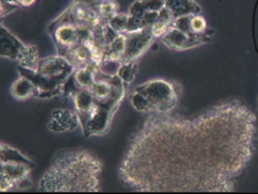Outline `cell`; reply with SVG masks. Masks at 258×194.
Wrapping results in <instances>:
<instances>
[{
    "label": "cell",
    "instance_id": "cell-1",
    "mask_svg": "<svg viewBox=\"0 0 258 194\" xmlns=\"http://www.w3.org/2000/svg\"><path fill=\"white\" fill-rule=\"evenodd\" d=\"M258 148V123L241 100L197 116L151 113L132 137L119 179L139 192H232Z\"/></svg>",
    "mask_w": 258,
    "mask_h": 194
},
{
    "label": "cell",
    "instance_id": "cell-2",
    "mask_svg": "<svg viewBox=\"0 0 258 194\" xmlns=\"http://www.w3.org/2000/svg\"><path fill=\"white\" fill-rule=\"evenodd\" d=\"M102 162L87 150H64L55 155L44 173L41 192H99Z\"/></svg>",
    "mask_w": 258,
    "mask_h": 194
},
{
    "label": "cell",
    "instance_id": "cell-3",
    "mask_svg": "<svg viewBox=\"0 0 258 194\" xmlns=\"http://www.w3.org/2000/svg\"><path fill=\"white\" fill-rule=\"evenodd\" d=\"M35 164L17 149L2 143L0 147V191L28 189Z\"/></svg>",
    "mask_w": 258,
    "mask_h": 194
},
{
    "label": "cell",
    "instance_id": "cell-4",
    "mask_svg": "<svg viewBox=\"0 0 258 194\" xmlns=\"http://www.w3.org/2000/svg\"><path fill=\"white\" fill-rule=\"evenodd\" d=\"M149 103V114L171 113L178 105L182 95L179 83L163 79L148 81L136 88Z\"/></svg>",
    "mask_w": 258,
    "mask_h": 194
},
{
    "label": "cell",
    "instance_id": "cell-5",
    "mask_svg": "<svg viewBox=\"0 0 258 194\" xmlns=\"http://www.w3.org/2000/svg\"><path fill=\"white\" fill-rule=\"evenodd\" d=\"M126 90L127 88L124 84H121L109 99L104 101L95 100L89 118L86 124L82 126L86 138L102 137L110 131L113 117L125 98Z\"/></svg>",
    "mask_w": 258,
    "mask_h": 194
},
{
    "label": "cell",
    "instance_id": "cell-6",
    "mask_svg": "<svg viewBox=\"0 0 258 194\" xmlns=\"http://www.w3.org/2000/svg\"><path fill=\"white\" fill-rule=\"evenodd\" d=\"M0 56L17 60L20 67L30 70H36L40 61L37 46L25 45L3 25L0 28Z\"/></svg>",
    "mask_w": 258,
    "mask_h": 194
},
{
    "label": "cell",
    "instance_id": "cell-7",
    "mask_svg": "<svg viewBox=\"0 0 258 194\" xmlns=\"http://www.w3.org/2000/svg\"><path fill=\"white\" fill-rule=\"evenodd\" d=\"M99 3L100 0H74L71 6L50 25L71 24L75 27L94 30L105 21L98 11Z\"/></svg>",
    "mask_w": 258,
    "mask_h": 194
},
{
    "label": "cell",
    "instance_id": "cell-8",
    "mask_svg": "<svg viewBox=\"0 0 258 194\" xmlns=\"http://www.w3.org/2000/svg\"><path fill=\"white\" fill-rule=\"evenodd\" d=\"M213 30H208L203 34H186L174 27H171L161 38L162 43L170 50L180 52L200 47L212 41Z\"/></svg>",
    "mask_w": 258,
    "mask_h": 194
},
{
    "label": "cell",
    "instance_id": "cell-9",
    "mask_svg": "<svg viewBox=\"0 0 258 194\" xmlns=\"http://www.w3.org/2000/svg\"><path fill=\"white\" fill-rule=\"evenodd\" d=\"M125 35V50L120 60L121 63L136 62L148 51L154 42L150 28L136 32L124 33Z\"/></svg>",
    "mask_w": 258,
    "mask_h": 194
},
{
    "label": "cell",
    "instance_id": "cell-10",
    "mask_svg": "<svg viewBox=\"0 0 258 194\" xmlns=\"http://www.w3.org/2000/svg\"><path fill=\"white\" fill-rule=\"evenodd\" d=\"M36 71L43 77L64 85L76 70L66 57L57 55L40 59Z\"/></svg>",
    "mask_w": 258,
    "mask_h": 194
},
{
    "label": "cell",
    "instance_id": "cell-11",
    "mask_svg": "<svg viewBox=\"0 0 258 194\" xmlns=\"http://www.w3.org/2000/svg\"><path fill=\"white\" fill-rule=\"evenodd\" d=\"M48 31L54 41L58 55L66 56L69 51L82 44L77 27L71 24L49 25Z\"/></svg>",
    "mask_w": 258,
    "mask_h": 194
},
{
    "label": "cell",
    "instance_id": "cell-12",
    "mask_svg": "<svg viewBox=\"0 0 258 194\" xmlns=\"http://www.w3.org/2000/svg\"><path fill=\"white\" fill-rule=\"evenodd\" d=\"M21 76L29 79L36 88V98L51 99L62 95L63 84L49 80L40 75L36 70H30L23 67L18 68Z\"/></svg>",
    "mask_w": 258,
    "mask_h": 194
},
{
    "label": "cell",
    "instance_id": "cell-13",
    "mask_svg": "<svg viewBox=\"0 0 258 194\" xmlns=\"http://www.w3.org/2000/svg\"><path fill=\"white\" fill-rule=\"evenodd\" d=\"M72 100L75 105V110L80 118L81 126H84L94 107L95 98L90 90L81 89L73 95Z\"/></svg>",
    "mask_w": 258,
    "mask_h": 194
},
{
    "label": "cell",
    "instance_id": "cell-14",
    "mask_svg": "<svg viewBox=\"0 0 258 194\" xmlns=\"http://www.w3.org/2000/svg\"><path fill=\"white\" fill-rule=\"evenodd\" d=\"M165 8L170 11L174 19L202 13V8L196 0H165Z\"/></svg>",
    "mask_w": 258,
    "mask_h": 194
},
{
    "label": "cell",
    "instance_id": "cell-15",
    "mask_svg": "<svg viewBox=\"0 0 258 194\" xmlns=\"http://www.w3.org/2000/svg\"><path fill=\"white\" fill-rule=\"evenodd\" d=\"M100 72L99 64L92 61L86 68L75 71L73 74L74 80L80 89L90 90L97 80V75Z\"/></svg>",
    "mask_w": 258,
    "mask_h": 194
},
{
    "label": "cell",
    "instance_id": "cell-16",
    "mask_svg": "<svg viewBox=\"0 0 258 194\" xmlns=\"http://www.w3.org/2000/svg\"><path fill=\"white\" fill-rule=\"evenodd\" d=\"M165 8V0H137L129 8L128 16L143 18L148 13H160Z\"/></svg>",
    "mask_w": 258,
    "mask_h": 194
},
{
    "label": "cell",
    "instance_id": "cell-17",
    "mask_svg": "<svg viewBox=\"0 0 258 194\" xmlns=\"http://www.w3.org/2000/svg\"><path fill=\"white\" fill-rule=\"evenodd\" d=\"M63 57H66L72 63V66L75 68L76 71L86 68L93 61L90 51L85 44H80L76 46Z\"/></svg>",
    "mask_w": 258,
    "mask_h": 194
},
{
    "label": "cell",
    "instance_id": "cell-18",
    "mask_svg": "<svg viewBox=\"0 0 258 194\" xmlns=\"http://www.w3.org/2000/svg\"><path fill=\"white\" fill-rule=\"evenodd\" d=\"M11 94L15 99L25 101L32 97H36V88L29 79L21 76L12 85Z\"/></svg>",
    "mask_w": 258,
    "mask_h": 194
},
{
    "label": "cell",
    "instance_id": "cell-19",
    "mask_svg": "<svg viewBox=\"0 0 258 194\" xmlns=\"http://www.w3.org/2000/svg\"><path fill=\"white\" fill-rule=\"evenodd\" d=\"M52 119L56 120L66 132L75 131L81 125L80 118L77 112H73L68 109H56L52 112Z\"/></svg>",
    "mask_w": 258,
    "mask_h": 194
},
{
    "label": "cell",
    "instance_id": "cell-20",
    "mask_svg": "<svg viewBox=\"0 0 258 194\" xmlns=\"http://www.w3.org/2000/svg\"><path fill=\"white\" fill-rule=\"evenodd\" d=\"M174 20L175 19L169 10H167L166 8L162 9V11L159 13L156 22L150 27V30L155 39L161 38L172 27Z\"/></svg>",
    "mask_w": 258,
    "mask_h": 194
},
{
    "label": "cell",
    "instance_id": "cell-21",
    "mask_svg": "<svg viewBox=\"0 0 258 194\" xmlns=\"http://www.w3.org/2000/svg\"><path fill=\"white\" fill-rule=\"evenodd\" d=\"M125 50V35L120 34L107 48L105 49V59L120 61Z\"/></svg>",
    "mask_w": 258,
    "mask_h": 194
},
{
    "label": "cell",
    "instance_id": "cell-22",
    "mask_svg": "<svg viewBox=\"0 0 258 194\" xmlns=\"http://www.w3.org/2000/svg\"><path fill=\"white\" fill-rule=\"evenodd\" d=\"M138 75V61L121 63V66L117 72V77L122 81L124 86L128 88L131 86Z\"/></svg>",
    "mask_w": 258,
    "mask_h": 194
},
{
    "label": "cell",
    "instance_id": "cell-23",
    "mask_svg": "<svg viewBox=\"0 0 258 194\" xmlns=\"http://www.w3.org/2000/svg\"><path fill=\"white\" fill-rule=\"evenodd\" d=\"M119 9H120V6L116 0H100L99 6H98V11L101 18L108 22L114 16L118 15Z\"/></svg>",
    "mask_w": 258,
    "mask_h": 194
},
{
    "label": "cell",
    "instance_id": "cell-24",
    "mask_svg": "<svg viewBox=\"0 0 258 194\" xmlns=\"http://www.w3.org/2000/svg\"><path fill=\"white\" fill-rule=\"evenodd\" d=\"M189 27H190L191 33L193 34H203L209 30L206 19L201 15L190 16Z\"/></svg>",
    "mask_w": 258,
    "mask_h": 194
},
{
    "label": "cell",
    "instance_id": "cell-25",
    "mask_svg": "<svg viewBox=\"0 0 258 194\" xmlns=\"http://www.w3.org/2000/svg\"><path fill=\"white\" fill-rule=\"evenodd\" d=\"M128 15L124 14H118L114 16L112 19L109 20L110 27L116 31L119 34H124L127 30V24H128Z\"/></svg>",
    "mask_w": 258,
    "mask_h": 194
},
{
    "label": "cell",
    "instance_id": "cell-26",
    "mask_svg": "<svg viewBox=\"0 0 258 194\" xmlns=\"http://www.w3.org/2000/svg\"><path fill=\"white\" fill-rule=\"evenodd\" d=\"M0 5H2V19H4L7 15H10L14 11L20 9V7L10 2V0H0Z\"/></svg>",
    "mask_w": 258,
    "mask_h": 194
},
{
    "label": "cell",
    "instance_id": "cell-27",
    "mask_svg": "<svg viewBox=\"0 0 258 194\" xmlns=\"http://www.w3.org/2000/svg\"><path fill=\"white\" fill-rule=\"evenodd\" d=\"M48 128L50 129L51 132H54V133H63L66 132V129H64L56 120L54 119H51L50 123L48 124Z\"/></svg>",
    "mask_w": 258,
    "mask_h": 194
}]
</instances>
